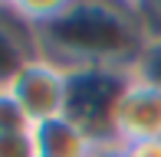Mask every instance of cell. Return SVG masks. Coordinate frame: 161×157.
<instances>
[{"instance_id": "7", "label": "cell", "mask_w": 161, "mask_h": 157, "mask_svg": "<svg viewBox=\"0 0 161 157\" xmlns=\"http://www.w3.org/2000/svg\"><path fill=\"white\" fill-rule=\"evenodd\" d=\"M30 131H33V121L20 108L13 92L0 89V138H7V134H30Z\"/></svg>"}, {"instance_id": "1", "label": "cell", "mask_w": 161, "mask_h": 157, "mask_svg": "<svg viewBox=\"0 0 161 157\" xmlns=\"http://www.w3.org/2000/svg\"><path fill=\"white\" fill-rule=\"evenodd\" d=\"M33 39L36 53L63 69H135L145 49L131 3H63L53 20L33 26Z\"/></svg>"}, {"instance_id": "9", "label": "cell", "mask_w": 161, "mask_h": 157, "mask_svg": "<svg viewBox=\"0 0 161 157\" xmlns=\"http://www.w3.org/2000/svg\"><path fill=\"white\" fill-rule=\"evenodd\" d=\"M131 13H135V20H138V30H142L145 43H161V0L131 3Z\"/></svg>"}, {"instance_id": "12", "label": "cell", "mask_w": 161, "mask_h": 157, "mask_svg": "<svg viewBox=\"0 0 161 157\" xmlns=\"http://www.w3.org/2000/svg\"><path fill=\"white\" fill-rule=\"evenodd\" d=\"M92 157H125V151H122V144H108V147H99Z\"/></svg>"}, {"instance_id": "8", "label": "cell", "mask_w": 161, "mask_h": 157, "mask_svg": "<svg viewBox=\"0 0 161 157\" xmlns=\"http://www.w3.org/2000/svg\"><path fill=\"white\" fill-rule=\"evenodd\" d=\"M131 75L148 82V85H155V89H161V43H145Z\"/></svg>"}, {"instance_id": "5", "label": "cell", "mask_w": 161, "mask_h": 157, "mask_svg": "<svg viewBox=\"0 0 161 157\" xmlns=\"http://www.w3.org/2000/svg\"><path fill=\"white\" fill-rule=\"evenodd\" d=\"M30 134L36 144V157H92L99 151L96 141L66 115L33 124Z\"/></svg>"}, {"instance_id": "11", "label": "cell", "mask_w": 161, "mask_h": 157, "mask_svg": "<svg viewBox=\"0 0 161 157\" xmlns=\"http://www.w3.org/2000/svg\"><path fill=\"white\" fill-rule=\"evenodd\" d=\"M122 151H125V157H161V138H158V141H138V144H125Z\"/></svg>"}, {"instance_id": "4", "label": "cell", "mask_w": 161, "mask_h": 157, "mask_svg": "<svg viewBox=\"0 0 161 157\" xmlns=\"http://www.w3.org/2000/svg\"><path fill=\"white\" fill-rule=\"evenodd\" d=\"M161 138V89L131 75L125 95L115 108V141L122 147Z\"/></svg>"}, {"instance_id": "6", "label": "cell", "mask_w": 161, "mask_h": 157, "mask_svg": "<svg viewBox=\"0 0 161 157\" xmlns=\"http://www.w3.org/2000/svg\"><path fill=\"white\" fill-rule=\"evenodd\" d=\"M36 56L33 30L10 10V3L0 7V89L13 82V75Z\"/></svg>"}, {"instance_id": "3", "label": "cell", "mask_w": 161, "mask_h": 157, "mask_svg": "<svg viewBox=\"0 0 161 157\" xmlns=\"http://www.w3.org/2000/svg\"><path fill=\"white\" fill-rule=\"evenodd\" d=\"M33 124L66 115V69L36 53L7 85Z\"/></svg>"}, {"instance_id": "2", "label": "cell", "mask_w": 161, "mask_h": 157, "mask_svg": "<svg viewBox=\"0 0 161 157\" xmlns=\"http://www.w3.org/2000/svg\"><path fill=\"white\" fill-rule=\"evenodd\" d=\"M131 82V69L82 66L66 69V118H72L99 147L115 141V108Z\"/></svg>"}, {"instance_id": "10", "label": "cell", "mask_w": 161, "mask_h": 157, "mask_svg": "<svg viewBox=\"0 0 161 157\" xmlns=\"http://www.w3.org/2000/svg\"><path fill=\"white\" fill-rule=\"evenodd\" d=\"M0 157H36L33 134H7V138H0Z\"/></svg>"}]
</instances>
